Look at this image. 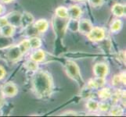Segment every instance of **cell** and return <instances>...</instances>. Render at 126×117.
<instances>
[{
	"mask_svg": "<svg viewBox=\"0 0 126 117\" xmlns=\"http://www.w3.org/2000/svg\"><path fill=\"white\" fill-rule=\"evenodd\" d=\"M34 22L33 16L28 12H24L23 14H21L20 17V26L24 28H27L29 26H31Z\"/></svg>",
	"mask_w": 126,
	"mask_h": 117,
	"instance_id": "11",
	"label": "cell"
},
{
	"mask_svg": "<svg viewBox=\"0 0 126 117\" xmlns=\"http://www.w3.org/2000/svg\"><path fill=\"white\" fill-rule=\"evenodd\" d=\"M8 24V21L5 16H0V28Z\"/></svg>",
	"mask_w": 126,
	"mask_h": 117,
	"instance_id": "30",
	"label": "cell"
},
{
	"mask_svg": "<svg viewBox=\"0 0 126 117\" xmlns=\"http://www.w3.org/2000/svg\"><path fill=\"white\" fill-rule=\"evenodd\" d=\"M104 0H89V4L93 7H99L101 6L103 4Z\"/></svg>",
	"mask_w": 126,
	"mask_h": 117,
	"instance_id": "28",
	"label": "cell"
},
{
	"mask_svg": "<svg viewBox=\"0 0 126 117\" xmlns=\"http://www.w3.org/2000/svg\"><path fill=\"white\" fill-rule=\"evenodd\" d=\"M111 12L118 17L123 16L125 14V6L120 3H115L111 8Z\"/></svg>",
	"mask_w": 126,
	"mask_h": 117,
	"instance_id": "14",
	"label": "cell"
},
{
	"mask_svg": "<svg viewBox=\"0 0 126 117\" xmlns=\"http://www.w3.org/2000/svg\"><path fill=\"white\" fill-rule=\"evenodd\" d=\"M67 20L65 18H59L56 16L53 20V29L56 34L59 36H63L67 29Z\"/></svg>",
	"mask_w": 126,
	"mask_h": 117,
	"instance_id": "3",
	"label": "cell"
},
{
	"mask_svg": "<svg viewBox=\"0 0 126 117\" xmlns=\"http://www.w3.org/2000/svg\"><path fill=\"white\" fill-rule=\"evenodd\" d=\"M55 15L56 16L59 17V18H65L67 19L68 18V11H67V8L65 6H60L55 11Z\"/></svg>",
	"mask_w": 126,
	"mask_h": 117,
	"instance_id": "19",
	"label": "cell"
},
{
	"mask_svg": "<svg viewBox=\"0 0 126 117\" xmlns=\"http://www.w3.org/2000/svg\"><path fill=\"white\" fill-rule=\"evenodd\" d=\"M32 79V88L35 94L39 98L49 96L53 91V80L49 73L37 70Z\"/></svg>",
	"mask_w": 126,
	"mask_h": 117,
	"instance_id": "1",
	"label": "cell"
},
{
	"mask_svg": "<svg viewBox=\"0 0 126 117\" xmlns=\"http://www.w3.org/2000/svg\"><path fill=\"white\" fill-rule=\"evenodd\" d=\"M34 27L38 33H44L49 27V23L46 19H40L34 23Z\"/></svg>",
	"mask_w": 126,
	"mask_h": 117,
	"instance_id": "13",
	"label": "cell"
},
{
	"mask_svg": "<svg viewBox=\"0 0 126 117\" xmlns=\"http://www.w3.org/2000/svg\"><path fill=\"white\" fill-rule=\"evenodd\" d=\"M110 115L114 116H123L124 115V109L118 105H114L111 108H110Z\"/></svg>",
	"mask_w": 126,
	"mask_h": 117,
	"instance_id": "20",
	"label": "cell"
},
{
	"mask_svg": "<svg viewBox=\"0 0 126 117\" xmlns=\"http://www.w3.org/2000/svg\"><path fill=\"white\" fill-rule=\"evenodd\" d=\"M28 41H29V44H30L31 49H38V48H40V46L42 45V41L39 38L31 37L28 39Z\"/></svg>",
	"mask_w": 126,
	"mask_h": 117,
	"instance_id": "21",
	"label": "cell"
},
{
	"mask_svg": "<svg viewBox=\"0 0 126 117\" xmlns=\"http://www.w3.org/2000/svg\"><path fill=\"white\" fill-rule=\"evenodd\" d=\"M62 116H76L78 115V112H75V111H67L64 112L63 113H61Z\"/></svg>",
	"mask_w": 126,
	"mask_h": 117,
	"instance_id": "31",
	"label": "cell"
},
{
	"mask_svg": "<svg viewBox=\"0 0 126 117\" xmlns=\"http://www.w3.org/2000/svg\"><path fill=\"white\" fill-rule=\"evenodd\" d=\"M2 2H5V3H9V2H12L13 0H1Z\"/></svg>",
	"mask_w": 126,
	"mask_h": 117,
	"instance_id": "36",
	"label": "cell"
},
{
	"mask_svg": "<svg viewBox=\"0 0 126 117\" xmlns=\"http://www.w3.org/2000/svg\"><path fill=\"white\" fill-rule=\"evenodd\" d=\"M112 84H113V85H114V86H118L119 84H121V79H120L119 74H117V75H115L114 77H113Z\"/></svg>",
	"mask_w": 126,
	"mask_h": 117,
	"instance_id": "29",
	"label": "cell"
},
{
	"mask_svg": "<svg viewBox=\"0 0 126 117\" xmlns=\"http://www.w3.org/2000/svg\"><path fill=\"white\" fill-rule=\"evenodd\" d=\"M67 11H68V17H70L71 19L79 20L81 16V8L76 5L71 6L67 9Z\"/></svg>",
	"mask_w": 126,
	"mask_h": 117,
	"instance_id": "12",
	"label": "cell"
},
{
	"mask_svg": "<svg viewBox=\"0 0 126 117\" xmlns=\"http://www.w3.org/2000/svg\"><path fill=\"white\" fill-rule=\"evenodd\" d=\"M18 89H17L16 86L12 83V82H9V83L5 84L2 88L1 92L3 95L7 97H14L17 94Z\"/></svg>",
	"mask_w": 126,
	"mask_h": 117,
	"instance_id": "5",
	"label": "cell"
},
{
	"mask_svg": "<svg viewBox=\"0 0 126 117\" xmlns=\"http://www.w3.org/2000/svg\"><path fill=\"white\" fill-rule=\"evenodd\" d=\"M119 77H120V79L121 81V84H125V72L121 73L119 74Z\"/></svg>",
	"mask_w": 126,
	"mask_h": 117,
	"instance_id": "32",
	"label": "cell"
},
{
	"mask_svg": "<svg viewBox=\"0 0 126 117\" xmlns=\"http://www.w3.org/2000/svg\"><path fill=\"white\" fill-rule=\"evenodd\" d=\"M86 109H89L91 112H95L98 110V106H99V102H97L95 100L93 99H89L87 101L85 104Z\"/></svg>",
	"mask_w": 126,
	"mask_h": 117,
	"instance_id": "24",
	"label": "cell"
},
{
	"mask_svg": "<svg viewBox=\"0 0 126 117\" xmlns=\"http://www.w3.org/2000/svg\"><path fill=\"white\" fill-rule=\"evenodd\" d=\"M17 46L19 47V49L21 52V53H22V55L26 53L30 49H31L28 39H26V40H23L22 41H20L19 44L17 45Z\"/></svg>",
	"mask_w": 126,
	"mask_h": 117,
	"instance_id": "25",
	"label": "cell"
},
{
	"mask_svg": "<svg viewBox=\"0 0 126 117\" xmlns=\"http://www.w3.org/2000/svg\"><path fill=\"white\" fill-rule=\"evenodd\" d=\"M5 12V10H4V7L0 4V15H2Z\"/></svg>",
	"mask_w": 126,
	"mask_h": 117,
	"instance_id": "35",
	"label": "cell"
},
{
	"mask_svg": "<svg viewBox=\"0 0 126 117\" xmlns=\"http://www.w3.org/2000/svg\"><path fill=\"white\" fill-rule=\"evenodd\" d=\"M6 74V71L4 70V68L2 66H0V80H2V78L5 77Z\"/></svg>",
	"mask_w": 126,
	"mask_h": 117,
	"instance_id": "33",
	"label": "cell"
},
{
	"mask_svg": "<svg viewBox=\"0 0 126 117\" xmlns=\"http://www.w3.org/2000/svg\"><path fill=\"white\" fill-rule=\"evenodd\" d=\"M87 37L90 41H100L105 38V31L104 29L99 27H93L90 32L87 34Z\"/></svg>",
	"mask_w": 126,
	"mask_h": 117,
	"instance_id": "4",
	"label": "cell"
},
{
	"mask_svg": "<svg viewBox=\"0 0 126 117\" xmlns=\"http://www.w3.org/2000/svg\"><path fill=\"white\" fill-rule=\"evenodd\" d=\"M65 70H66L67 74L68 77L71 78L72 80H75L77 83L81 84L83 83V80H82L79 67L78 65L73 61H67L65 65Z\"/></svg>",
	"mask_w": 126,
	"mask_h": 117,
	"instance_id": "2",
	"label": "cell"
},
{
	"mask_svg": "<svg viewBox=\"0 0 126 117\" xmlns=\"http://www.w3.org/2000/svg\"><path fill=\"white\" fill-rule=\"evenodd\" d=\"M24 67L27 69L28 70H30V71H34L35 72L38 70V63L33 61L32 59H30V60H28L27 62L24 63Z\"/></svg>",
	"mask_w": 126,
	"mask_h": 117,
	"instance_id": "26",
	"label": "cell"
},
{
	"mask_svg": "<svg viewBox=\"0 0 126 117\" xmlns=\"http://www.w3.org/2000/svg\"><path fill=\"white\" fill-rule=\"evenodd\" d=\"M14 27H13L12 25L7 24L6 25L3 26L2 27L0 28V32H1L2 36L4 37H10L14 32Z\"/></svg>",
	"mask_w": 126,
	"mask_h": 117,
	"instance_id": "18",
	"label": "cell"
},
{
	"mask_svg": "<svg viewBox=\"0 0 126 117\" xmlns=\"http://www.w3.org/2000/svg\"><path fill=\"white\" fill-rule=\"evenodd\" d=\"M45 59V52L44 51H42L41 49H38L36 51H34L31 55V59H32L33 61L36 63H40L43 61V59Z\"/></svg>",
	"mask_w": 126,
	"mask_h": 117,
	"instance_id": "15",
	"label": "cell"
},
{
	"mask_svg": "<svg viewBox=\"0 0 126 117\" xmlns=\"http://www.w3.org/2000/svg\"><path fill=\"white\" fill-rule=\"evenodd\" d=\"M106 84V80L105 77H95L93 79H91L89 83L88 87L91 89H97V88H101L105 85Z\"/></svg>",
	"mask_w": 126,
	"mask_h": 117,
	"instance_id": "10",
	"label": "cell"
},
{
	"mask_svg": "<svg viewBox=\"0 0 126 117\" xmlns=\"http://www.w3.org/2000/svg\"><path fill=\"white\" fill-rule=\"evenodd\" d=\"M112 91L110 88H101L98 91V96L99 98L103 101H106L107 99H109L111 96Z\"/></svg>",
	"mask_w": 126,
	"mask_h": 117,
	"instance_id": "16",
	"label": "cell"
},
{
	"mask_svg": "<svg viewBox=\"0 0 126 117\" xmlns=\"http://www.w3.org/2000/svg\"><path fill=\"white\" fill-rule=\"evenodd\" d=\"M2 104H3V94L0 91V108L2 105Z\"/></svg>",
	"mask_w": 126,
	"mask_h": 117,
	"instance_id": "34",
	"label": "cell"
},
{
	"mask_svg": "<svg viewBox=\"0 0 126 117\" xmlns=\"http://www.w3.org/2000/svg\"><path fill=\"white\" fill-rule=\"evenodd\" d=\"M7 59L10 61H16L18 60L21 55H22V53L19 49V47L17 45H14V46H11L10 49H9L7 53Z\"/></svg>",
	"mask_w": 126,
	"mask_h": 117,
	"instance_id": "8",
	"label": "cell"
},
{
	"mask_svg": "<svg viewBox=\"0 0 126 117\" xmlns=\"http://www.w3.org/2000/svg\"><path fill=\"white\" fill-rule=\"evenodd\" d=\"M5 17L8 21V24L12 25L13 27H18V26H20L21 14L19 12L14 11V12L10 13L7 14Z\"/></svg>",
	"mask_w": 126,
	"mask_h": 117,
	"instance_id": "7",
	"label": "cell"
},
{
	"mask_svg": "<svg viewBox=\"0 0 126 117\" xmlns=\"http://www.w3.org/2000/svg\"><path fill=\"white\" fill-rule=\"evenodd\" d=\"M122 27V21L119 19L114 20L110 24V31L111 32H118Z\"/></svg>",
	"mask_w": 126,
	"mask_h": 117,
	"instance_id": "23",
	"label": "cell"
},
{
	"mask_svg": "<svg viewBox=\"0 0 126 117\" xmlns=\"http://www.w3.org/2000/svg\"><path fill=\"white\" fill-rule=\"evenodd\" d=\"M108 70H109V69H108L107 65L103 63H96L93 66V73L95 77H105L107 75Z\"/></svg>",
	"mask_w": 126,
	"mask_h": 117,
	"instance_id": "6",
	"label": "cell"
},
{
	"mask_svg": "<svg viewBox=\"0 0 126 117\" xmlns=\"http://www.w3.org/2000/svg\"><path fill=\"white\" fill-rule=\"evenodd\" d=\"M110 109V105L109 104L106 102H102L100 103H99V106H98V109H99L102 112H107Z\"/></svg>",
	"mask_w": 126,
	"mask_h": 117,
	"instance_id": "27",
	"label": "cell"
},
{
	"mask_svg": "<svg viewBox=\"0 0 126 117\" xmlns=\"http://www.w3.org/2000/svg\"><path fill=\"white\" fill-rule=\"evenodd\" d=\"M77 1H85V0H77Z\"/></svg>",
	"mask_w": 126,
	"mask_h": 117,
	"instance_id": "37",
	"label": "cell"
},
{
	"mask_svg": "<svg viewBox=\"0 0 126 117\" xmlns=\"http://www.w3.org/2000/svg\"><path fill=\"white\" fill-rule=\"evenodd\" d=\"M67 29L70 30V31L73 32L78 31V29H79V20L70 18V20H67Z\"/></svg>",
	"mask_w": 126,
	"mask_h": 117,
	"instance_id": "22",
	"label": "cell"
},
{
	"mask_svg": "<svg viewBox=\"0 0 126 117\" xmlns=\"http://www.w3.org/2000/svg\"><path fill=\"white\" fill-rule=\"evenodd\" d=\"M93 27L92 25V23L89 20L83 19L79 21V29H78V31L81 34L87 35Z\"/></svg>",
	"mask_w": 126,
	"mask_h": 117,
	"instance_id": "9",
	"label": "cell"
},
{
	"mask_svg": "<svg viewBox=\"0 0 126 117\" xmlns=\"http://www.w3.org/2000/svg\"><path fill=\"white\" fill-rule=\"evenodd\" d=\"M112 102L114 103H117L118 101L123 100L124 98H125V91L122 90H117L114 93L111 94L110 98Z\"/></svg>",
	"mask_w": 126,
	"mask_h": 117,
	"instance_id": "17",
	"label": "cell"
}]
</instances>
